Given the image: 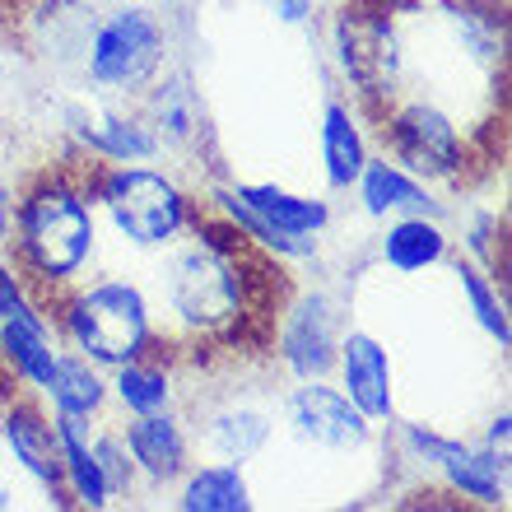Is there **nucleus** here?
<instances>
[{"instance_id": "6", "label": "nucleus", "mask_w": 512, "mask_h": 512, "mask_svg": "<svg viewBox=\"0 0 512 512\" xmlns=\"http://www.w3.org/2000/svg\"><path fill=\"white\" fill-rule=\"evenodd\" d=\"M382 135L391 140L396 159L424 177H461V168H466L461 126L433 103H405V108L387 112Z\"/></svg>"}, {"instance_id": "15", "label": "nucleus", "mask_w": 512, "mask_h": 512, "mask_svg": "<svg viewBox=\"0 0 512 512\" xmlns=\"http://www.w3.org/2000/svg\"><path fill=\"white\" fill-rule=\"evenodd\" d=\"M359 201L373 219H401V215H429V219H443L447 205L433 201L429 187L410 177L401 163H387V159H368L364 173H359Z\"/></svg>"}, {"instance_id": "16", "label": "nucleus", "mask_w": 512, "mask_h": 512, "mask_svg": "<svg viewBox=\"0 0 512 512\" xmlns=\"http://www.w3.org/2000/svg\"><path fill=\"white\" fill-rule=\"evenodd\" d=\"M443 466V475L452 480V489H461L466 499L475 503H503L508 499V452H494V447H466L457 438H447L443 457L433 461Z\"/></svg>"}, {"instance_id": "31", "label": "nucleus", "mask_w": 512, "mask_h": 512, "mask_svg": "<svg viewBox=\"0 0 512 512\" xmlns=\"http://www.w3.org/2000/svg\"><path fill=\"white\" fill-rule=\"evenodd\" d=\"M10 215H14V196L0 187V238H10Z\"/></svg>"}, {"instance_id": "29", "label": "nucleus", "mask_w": 512, "mask_h": 512, "mask_svg": "<svg viewBox=\"0 0 512 512\" xmlns=\"http://www.w3.org/2000/svg\"><path fill=\"white\" fill-rule=\"evenodd\" d=\"M270 10H275V19H284V24H308L312 19V0H266Z\"/></svg>"}, {"instance_id": "11", "label": "nucleus", "mask_w": 512, "mask_h": 512, "mask_svg": "<svg viewBox=\"0 0 512 512\" xmlns=\"http://www.w3.org/2000/svg\"><path fill=\"white\" fill-rule=\"evenodd\" d=\"M56 359H61V350H56V322L38 303L0 322V364L14 373V382L42 391L47 378H52Z\"/></svg>"}, {"instance_id": "25", "label": "nucleus", "mask_w": 512, "mask_h": 512, "mask_svg": "<svg viewBox=\"0 0 512 512\" xmlns=\"http://www.w3.org/2000/svg\"><path fill=\"white\" fill-rule=\"evenodd\" d=\"M154 122H159L163 140H187L196 131V98L182 89V84H159V94H154Z\"/></svg>"}, {"instance_id": "21", "label": "nucleus", "mask_w": 512, "mask_h": 512, "mask_svg": "<svg viewBox=\"0 0 512 512\" xmlns=\"http://www.w3.org/2000/svg\"><path fill=\"white\" fill-rule=\"evenodd\" d=\"M182 512H247L252 508V489H247L243 471L224 461V466H201V471L187 475L182 485Z\"/></svg>"}, {"instance_id": "9", "label": "nucleus", "mask_w": 512, "mask_h": 512, "mask_svg": "<svg viewBox=\"0 0 512 512\" xmlns=\"http://www.w3.org/2000/svg\"><path fill=\"white\" fill-rule=\"evenodd\" d=\"M340 368V391L354 401V410L378 424V419L396 415V391H391V354L378 336L368 331H345L336 350Z\"/></svg>"}, {"instance_id": "18", "label": "nucleus", "mask_w": 512, "mask_h": 512, "mask_svg": "<svg viewBox=\"0 0 512 512\" xmlns=\"http://www.w3.org/2000/svg\"><path fill=\"white\" fill-rule=\"evenodd\" d=\"M42 396L52 401L56 415L70 419H94L108 405V382L98 373V364H89L84 354H61L52 368V378L42 387Z\"/></svg>"}, {"instance_id": "1", "label": "nucleus", "mask_w": 512, "mask_h": 512, "mask_svg": "<svg viewBox=\"0 0 512 512\" xmlns=\"http://www.w3.org/2000/svg\"><path fill=\"white\" fill-rule=\"evenodd\" d=\"M252 243L224 224L196 219V243L168 266V308L196 336H233L252 312Z\"/></svg>"}, {"instance_id": "2", "label": "nucleus", "mask_w": 512, "mask_h": 512, "mask_svg": "<svg viewBox=\"0 0 512 512\" xmlns=\"http://www.w3.org/2000/svg\"><path fill=\"white\" fill-rule=\"evenodd\" d=\"M94 177L84 187V177L56 168L38 177L24 191V201L14 205V247L19 266L42 284V289H70L75 275L89 266L98 243L94 224Z\"/></svg>"}, {"instance_id": "27", "label": "nucleus", "mask_w": 512, "mask_h": 512, "mask_svg": "<svg viewBox=\"0 0 512 512\" xmlns=\"http://www.w3.org/2000/svg\"><path fill=\"white\" fill-rule=\"evenodd\" d=\"M499 233V215H475L471 219V233H466V247H471V256L480 261L485 270H494L499 266V247L489 243Z\"/></svg>"}, {"instance_id": "14", "label": "nucleus", "mask_w": 512, "mask_h": 512, "mask_svg": "<svg viewBox=\"0 0 512 512\" xmlns=\"http://www.w3.org/2000/svg\"><path fill=\"white\" fill-rule=\"evenodd\" d=\"M233 196L252 210L261 224H270L284 238H298V243H317V233L331 224V205L322 196H298V191H284L275 182H238Z\"/></svg>"}, {"instance_id": "12", "label": "nucleus", "mask_w": 512, "mask_h": 512, "mask_svg": "<svg viewBox=\"0 0 512 512\" xmlns=\"http://www.w3.org/2000/svg\"><path fill=\"white\" fill-rule=\"evenodd\" d=\"M66 122L89 154L112 159V163H145L163 145L159 135H154V126L122 117V112H108V108H70Z\"/></svg>"}, {"instance_id": "7", "label": "nucleus", "mask_w": 512, "mask_h": 512, "mask_svg": "<svg viewBox=\"0 0 512 512\" xmlns=\"http://www.w3.org/2000/svg\"><path fill=\"white\" fill-rule=\"evenodd\" d=\"M289 424L303 443L326 452H359L368 443V419L354 410V401L340 387H326L322 378H303V387L289 391Z\"/></svg>"}, {"instance_id": "28", "label": "nucleus", "mask_w": 512, "mask_h": 512, "mask_svg": "<svg viewBox=\"0 0 512 512\" xmlns=\"http://www.w3.org/2000/svg\"><path fill=\"white\" fill-rule=\"evenodd\" d=\"M24 308H33V298H28V289H24V275L0 261V322L14 317V312H24Z\"/></svg>"}, {"instance_id": "10", "label": "nucleus", "mask_w": 512, "mask_h": 512, "mask_svg": "<svg viewBox=\"0 0 512 512\" xmlns=\"http://www.w3.org/2000/svg\"><path fill=\"white\" fill-rule=\"evenodd\" d=\"M340 350V326H336V303L326 294L303 298L289 322L280 331V354L294 378H326L336 368Z\"/></svg>"}, {"instance_id": "3", "label": "nucleus", "mask_w": 512, "mask_h": 512, "mask_svg": "<svg viewBox=\"0 0 512 512\" xmlns=\"http://www.w3.org/2000/svg\"><path fill=\"white\" fill-rule=\"evenodd\" d=\"M56 322L70 345L98 368H122L131 359H145L154 345L149 298L131 280H98L80 289L70 284Z\"/></svg>"}, {"instance_id": "20", "label": "nucleus", "mask_w": 512, "mask_h": 512, "mask_svg": "<svg viewBox=\"0 0 512 512\" xmlns=\"http://www.w3.org/2000/svg\"><path fill=\"white\" fill-rule=\"evenodd\" d=\"M322 159H326V182L340 191L354 187L359 173H364L368 145L345 103H326V112H322Z\"/></svg>"}, {"instance_id": "4", "label": "nucleus", "mask_w": 512, "mask_h": 512, "mask_svg": "<svg viewBox=\"0 0 512 512\" xmlns=\"http://www.w3.org/2000/svg\"><path fill=\"white\" fill-rule=\"evenodd\" d=\"M94 196L112 215V229L135 247H173L191 224V205L173 177L154 168H103L94 173Z\"/></svg>"}, {"instance_id": "22", "label": "nucleus", "mask_w": 512, "mask_h": 512, "mask_svg": "<svg viewBox=\"0 0 512 512\" xmlns=\"http://www.w3.org/2000/svg\"><path fill=\"white\" fill-rule=\"evenodd\" d=\"M205 443L215 447L224 461L243 466V461H252L256 452L270 443V419L261 415V410H247V405H229V410L210 415V424H205Z\"/></svg>"}, {"instance_id": "8", "label": "nucleus", "mask_w": 512, "mask_h": 512, "mask_svg": "<svg viewBox=\"0 0 512 512\" xmlns=\"http://www.w3.org/2000/svg\"><path fill=\"white\" fill-rule=\"evenodd\" d=\"M0 438L10 447V457L19 461V471L33 475V480L52 494L56 508H70L66 466H61V438H56L52 419L42 415L33 401H24V396H10L5 415H0Z\"/></svg>"}, {"instance_id": "17", "label": "nucleus", "mask_w": 512, "mask_h": 512, "mask_svg": "<svg viewBox=\"0 0 512 512\" xmlns=\"http://www.w3.org/2000/svg\"><path fill=\"white\" fill-rule=\"evenodd\" d=\"M56 438H61V466H66V485L70 499L84 503V508H108L112 489L103 480V466L94 457V438L84 429V419L56 415Z\"/></svg>"}, {"instance_id": "23", "label": "nucleus", "mask_w": 512, "mask_h": 512, "mask_svg": "<svg viewBox=\"0 0 512 512\" xmlns=\"http://www.w3.org/2000/svg\"><path fill=\"white\" fill-rule=\"evenodd\" d=\"M117 378H112V391H117V401L131 410V415H154V410H168L173 405V382L163 373L159 364H149V359H131V364L112 368Z\"/></svg>"}, {"instance_id": "13", "label": "nucleus", "mask_w": 512, "mask_h": 512, "mask_svg": "<svg viewBox=\"0 0 512 512\" xmlns=\"http://www.w3.org/2000/svg\"><path fill=\"white\" fill-rule=\"evenodd\" d=\"M126 452H131L135 471L145 475V480H154V485H173V480H182L187 475V433H182V424H177L168 410H154V415H135L131 424H126L122 433Z\"/></svg>"}, {"instance_id": "19", "label": "nucleus", "mask_w": 512, "mask_h": 512, "mask_svg": "<svg viewBox=\"0 0 512 512\" xmlns=\"http://www.w3.org/2000/svg\"><path fill=\"white\" fill-rule=\"evenodd\" d=\"M447 256V233L438 229V219L429 215H401L391 219L382 233V261L401 275H419V270L438 266Z\"/></svg>"}, {"instance_id": "26", "label": "nucleus", "mask_w": 512, "mask_h": 512, "mask_svg": "<svg viewBox=\"0 0 512 512\" xmlns=\"http://www.w3.org/2000/svg\"><path fill=\"white\" fill-rule=\"evenodd\" d=\"M94 457H98V466H103V480H108L112 499H117V494H131V485H135V461H131V452H126V443L117 438V433H103V438H94Z\"/></svg>"}, {"instance_id": "30", "label": "nucleus", "mask_w": 512, "mask_h": 512, "mask_svg": "<svg viewBox=\"0 0 512 512\" xmlns=\"http://www.w3.org/2000/svg\"><path fill=\"white\" fill-rule=\"evenodd\" d=\"M508 410H503L499 419H494V424H489V433H485V447H494V452H508Z\"/></svg>"}, {"instance_id": "24", "label": "nucleus", "mask_w": 512, "mask_h": 512, "mask_svg": "<svg viewBox=\"0 0 512 512\" xmlns=\"http://www.w3.org/2000/svg\"><path fill=\"white\" fill-rule=\"evenodd\" d=\"M457 280H461V294H466V303H471V312H475V322L489 331V340H499V350H508L512 345L508 308H503L494 280H489L475 261H457Z\"/></svg>"}, {"instance_id": "5", "label": "nucleus", "mask_w": 512, "mask_h": 512, "mask_svg": "<svg viewBox=\"0 0 512 512\" xmlns=\"http://www.w3.org/2000/svg\"><path fill=\"white\" fill-rule=\"evenodd\" d=\"M163 24L145 5H122L98 24L89 42V80L98 89H145L163 66Z\"/></svg>"}]
</instances>
